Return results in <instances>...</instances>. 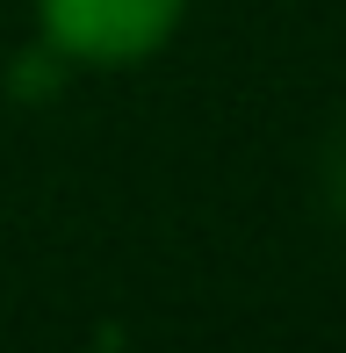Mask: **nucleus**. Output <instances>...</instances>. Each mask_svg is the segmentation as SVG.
Segmentation results:
<instances>
[{"label":"nucleus","instance_id":"1","mask_svg":"<svg viewBox=\"0 0 346 353\" xmlns=\"http://www.w3.org/2000/svg\"><path fill=\"white\" fill-rule=\"evenodd\" d=\"M187 0H43V29L65 58L87 65H130L159 51Z\"/></svg>","mask_w":346,"mask_h":353}]
</instances>
